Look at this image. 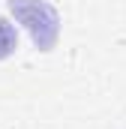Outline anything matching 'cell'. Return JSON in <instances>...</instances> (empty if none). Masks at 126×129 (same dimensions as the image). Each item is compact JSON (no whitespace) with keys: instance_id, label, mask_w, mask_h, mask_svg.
Returning <instances> with one entry per match:
<instances>
[{"instance_id":"obj_2","label":"cell","mask_w":126,"mask_h":129,"mask_svg":"<svg viewBox=\"0 0 126 129\" xmlns=\"http://www.w3.org/2000/svg\"><path fill=\"white\" fill-rule=\"evenodd\" d=\"M15 48H18V33L6 18H0V60H6Z\"/></svg>"},{"instance_id":"obj_1","label":"cell","mask_w":126,"mask_h":129,"mask_svg":"<svg viewBox=\"0 0 126 129\" xmlns=\"http://www.w3.org/2000/svg\"><path fill=\"white\" fill-rule=\"evenodd\" d=\"M9 9L18 24L30 33L33 45L39 51H51L60 39V15L45 0H9Z\"/></svg>"}]
</instances>
